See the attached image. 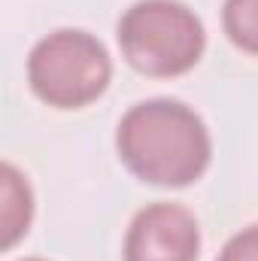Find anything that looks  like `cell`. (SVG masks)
Listing matches in <instances>:
<instances>
[{
	"label": "cell",
	"instance_id": "52a82bcc",
	"mask_svg": "<svg viewBox=\"0 0 258 261\" xmlns=\"http://www.w3.org/2000/svg\"><path fill=\"white\" fill-rule=\"evenodd\" d=\"M219 261H258V225L234 234L219 252Z\"/></svg>",
	"mask_w": 258,
	"mask_h": 261
},
{
	"label": "cell",
	"instance_id": "7a4b0ae2",
	"mask_svg": "<svg viewBox=\"0 0 258 261\" xmlns=\"http://www.w3.org/2000/svg\"><path fill=\"white\" fill-rule=\"evenodd\" d=\"M119 46L134 70L146 76H183L207 46L200 18L179 0H140L119 21Z\"/></svg>",
	"mask_w": 258,
	"mask_h": 261
},
{
	"label": "cell",
	"instance_id": "3957f363",
	"mask_svg": "<svg viewBox=\"0 0 258 261\" xmlns=\"http://www.w3.org/2000/svg\"><path fill=\"white\" fill-rule=\"evenodd\" d=\"M113 76L104 43L85 31H55L28 55V82L34 94L55 110H82L97 100Z\"/></svg>",
	"mask_w": 258,
	"mask_h": 261
},
{
	"label": "cell",
	"instance_id": "277c9868",
	"mask_svg": "<svg viewBox=\"0 0 258 261\" xmlns=\"http://www.w3.org/2000/svg\"><path fill=\"white\" fill-rule=\"evenodd\" d=\"M197 219L179 203L140 210L125 237V261H197Z\"/></svg>",
	"mask_w": 258,
	"mask_h": 261
},
{
	"label": "cell",
	"instance_id": "8992f818",
	"mask_svg": "<svg viewBox=\"0 0 258 261\" xmlns=\"http://www.w3.org/2000/svg\"><path fill=\"white\" fill-rule=\"evenodd\" d=\"M222 21L237 49L258 55V0H225Z\"/></svg>",
	"mask_w": 258,
	"mask_h": 261
},
{
	"label": "cell",
	"instance_id": "5b68a950",
	"mask_svg": "<svg viewBox=\"0 0 258 261\" xmlns=\"http://www.w3.org/2000/svg\"><path fill=\"white\" fill-rule=\"evenodd\" d=\"M0 231H3V240L0 246L9 249L15 246V240L21 234H28V225H31V213H34V200H31V189L24 182V176L12 167V164H3L0 167Z\"/></svg>",
	"mask_w": 258,
	"mask_h": 261
},
{
	"label": "cell",
	"instance_id": "ba28073f",
	"mask_svg": "<svg viewBox=\"0 0 258 261\" xmlns=\"http://www.w3.org/2000/svg\"><path fill=\"white\" fill-rule=\"evenodd\" d=\"M24 261H43V258H24Z\"/></svg>",
	"mask_w": 258,
	"mask_h": 261
},
{
	"label": "cell",
	"instance_id": "6da1fadb",
	"mask_svg": "<svg viewBox=\"0 0 258 261\" xmlns=\"http://www.w3.org/2000/svg\"><path fill=\"white\" fill-rule=\"evenodd\" d=\"M119 158L149 186L183 189L200 179L213 143L200 116L179 100H143L122 116L116 130Z\"/></svg>",
	"mask_w": 258,
	"mask_h": 261
}]
</instances>
